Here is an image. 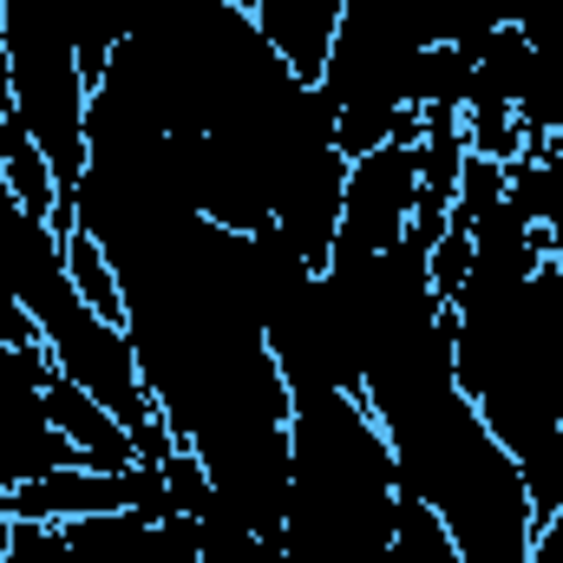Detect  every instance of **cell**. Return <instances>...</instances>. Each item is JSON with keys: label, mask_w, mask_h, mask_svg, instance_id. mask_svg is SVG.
I'll list each match as a JSON object with an SVG mask.
<instances>
[{"label": "cell", "mask_w": 563, "mask_h": 563, "mask_svg": "<svg viewBox=\"0 0 563 563\" xmlns=\"http://www.w3.org/2000/svg\"><path fill=\"white\" fill-rule=\"evenodd\" d=\"M46 380H53L46 347L0 341V492H13L40 472L79 465V452L46 420Z\"/></svg>", "instance_id": "3"}, {"label": "cell", "mask_w": 563, "mask_h": 563, "mask_svg": "<svg viewBox=\"0 0 563 563\" xmlns=\"http://www.w3.org/2000/svg\"><path fill=\"white\" fill-rule=\"evenodd\" d=\"M59 243H66V276H73V288H79V301L125 328V295H119V276H112L106 250H99L92 236H79V230H66Z\"/></svg>", "instance_id": "7"}, {"label": "cell", "mask_w": 563, "mask_h": 563, "mask_svg": "<svg viewBox=\"0 0 563 563\" xmlns=\"http://www.w3.org/2000/svg\"><path fill=\"white\" fill-rule=\"evenodd\" d=\"M46 420H53V432L79 452V465H99V472L139 465V445H132L125 420H119L112 407H99L86 387H73L59 367H53V380H46Z\"/></svg>", "instance_id": "5"}, {"label": "cell", "mask_w": 563, "mask_h": 563, "mask_svg": "<svg viewBox=\"0 0 563 563\" xmlns=\"http://www.w3.org/2000/svg\"><path fill=\"white\" fill-rule=\"evenodd\" d=\"M413 210H420V144H374L347 164V203H341L334 250H387L413 230Z\"/></svg>", "instance_id": "4"}, {"label": "cell", "mask_w": 563, "mask_h": 563, "mask_svg": "<svg viewBox=\"0 0 563 563\" xmlns=\"http://www.w3.org/2000/svg\"><path fill=\"white\" fill-rule=\"evenodd\" d=\"M236 7H256V0H236Z\"/></svg>", "instance_id": "11"}, {"label": "cell", "mask_w": 563, "mask_h": 563, "mask_svg": "<svg viewBox=\"0 0 563 563\" xmlns=\"http://www.w3.org/2000/svg\"><path fill=\"white\" fill-rule=\"evenodd\" d=\"M394 445L400 498H420L426 511L452 531L465 563H531L538 544V505L525 492L518 459L492 439L465 387H439L413 407L380 420Z\"/></svg>", "instance_id": "1"}, {"label": "cell", "mask_w": 563, "mask_h": 563, "mask_svg": "<svg viewBox=\"0 0 563 563\" xmlns=\"http://www.w3.org/2000/svg\"><path fill=\"white\" fill-rule=\"evenodd\" d=\"M394 563H465V551L452 544V531L420 498H400V511H394Z\"/></svg>", "instance_id": "8"}, {"label": "cell", "mask_w": 563, "mask_h": 563, "mask_svg": "<svg viewBox=\"0 0 563 563\" xmlns=\"http://www.w3.org/2000/svg\"><path fill=\"white\" fill-rule=\"evenodd\" d=\"M0 53H7V106L20 132L40 144V157L53 164V184L66 203L86 170V106H92L73 0H0Z\"/></svg>", "instance_id": "2"}, {"label": "cell", "mask_w": 563, "mask_h": 563, "mask_svg": "<svg viewBox=\"0 0 563 563\" xmlns=\"http://www.w3.org/2000/svg\"><path fill=\"white\" fill-rule=\"evenodd\" d=\"M250 13H256L263 40L282 53V66L314 86L334 53V33H341V0H256Z\"/></svg>", "instance_id": "6"}, {"label": "cell", "mask_w": 563, "mask_h": 563, "mask_svg": "<svg viewBox=\"0 0 563 563\" xmlns=\"http://www.w3.org/2000/svg\"><path fill=\"white\" fill-rule=\"evenodd\" d=\"M7 551H13V518H0V563H7Z\"/></svg>", "instance_id": "10"}, {"label": "cell", "mask_w": 563, "mask_h": 563, "mask_svg": "<svg viewBox=\"0 0 563 563\" xmlns=\"http://www.w3.org/2000/svg\"><path fill=\"white\" fill-rule=\"evenodd\" d=\"M472 276V230H459V223H445L439 230V243H432V288H439V301L452 308V295L465 288Z\"/></svg>", "instance_id": "9"}]
</instances>
